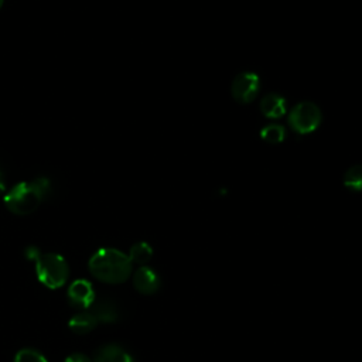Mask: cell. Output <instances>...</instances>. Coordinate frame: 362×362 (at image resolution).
<instances>
[{
  "instance_id": "obj_1",
  "label": "cell",
  "mask_w": 362,
  "mask_h": 362,
  "mask_svg": "<svg viewBox=\"0 0 362 362\" xmlns=\"http://www.w3.org/2000/svg\"><path fill=\"white\" fill-rule=\"evenodd\" d=\"M88 266L95 279L109 284H119L130 277L133 263L119 249L100 247L90 256Z\"/></svg>"
},
{
  "instance_id": "obj_2",
  "label": "cell",
  "mask_w": 362,
  "mask_h": 362,
  "mask_svg": "<svg viewBox=\"0 0 362 362\" xmlns=\"http://www.w3.org/2000/svg\"><path fill=\"white\" fill-rule=\"evenodd\" d=\"M49 187V181L45 177L21 181L7 191L4 195V205L16 215H28L40 206L48 194Z\"/></svg>"
},
{
  "instance_id": "obj_3",
  "label": "cell",
  "mask_w": 362,
  "mask_h": 362,
  "mask_svg": "<svg viewBox=\"0 0 362 362\" xmlns=\"http://www.w3.org/2000/svg\"><path fill=\"white\" fill-rule=\"evenodd\" d=\"M40 281L49 288L62 287L69 276V267L65 259L54 252L38 253L34 259Z\"/></svg>"
},
{
  "instance_id": "obj_4",
  "label": "cell",
  "mask_w": 362,
  "mask_h": 362,
  "mask_svg": "<svg viewBox=\"0 0 362 362\" xmlns=\"http://www.w3.org/2000/svg\"><path fill=\"white\" fill-rule=\"evenodd\" d=\"M322 120L320 107L314 102H300L288 112V126L300 134L313 133Z\"/></svg>"
},
{
  "instance_id": "obj_5",
  "label": "cell",
  "mask_w": 362,
  "mask_h": 362,
  "mask_svg": "<svg viewBox=\"0 0 362 362\" xmlns=\"http://www.w3.org/2000/svg\"><path fill=\"white\" fill-rule=\"evenodd\" d=\"M259 90H260V78L255 72H250V71L239 72L232 79L230 93L238 103L246 105L253 102Z\"/></svg>"
},
{
  "instance_id": "obj_6",
  "label": "cell",
  "mask_w": 362,
  "mask_h": 362,
  "mask_svg": "<svg viewBox=\"0 0 362 362\" xmlns=\"http://www.w3.org/2000/svg\"><path fill=\"white\" fill-rule=\"evenodd\" d=\"M68 300L74 307L85 310L89 308L95 301L93 286L85 279H78L72 281L68 287Z\"/></svg>"
},
{
  "instance_id": "obj_7",
  "label": "cell",
  "mask_w": 362,
  "mask_h": 362,
  "mask_svg": "<svg viewBox=\"0 0 362 362\" xmlns=\"http://www.w3.org/2000/svg\"><path fill=\"white\" fill-rule=\"evenodd\" d=\"M133 286L141 294H153L160 287V277L154 269L140 266L133 274Z\"/></svg>"
},
{
  "instance_id": "obj_8",
  "label": "cell",
  "mask_w": 362,
  "mask_h": 362,
  "mask_svg": "<svg viewBox=\"0 0 362 362\" xmlns=\"http://www.w3.org/2000/svg\"><path fill=\"white\" fill-rule=\"evenodd\" d=\"M92 362H133V358L120 345L106 344L95 352Z\"/></svg>"
},
{
  "instance_id": "obj_9",
  "label": "cell",
  "mask_w": 362,
  "mask_h": 362,
  "mask_svg": "<svg viewBox=\"0 0 362 362\" xmlns=\"http://www.w3.org/2000/svg\"><path fill=\"white\" fill-rule=\"evenodd\" d=\"M260 112L264 117L279 119L286 115V99L277 93H267L260 100Z\"/></svg>"
},
{
  "instance_id": "obj_10",
  "label": "cell",
  "mask_w": 362,
  "mask_h": 362,
  "mask_svg": "<svg viewBox=\"0 0 362 362\" xmlns=\"http://www.w3.org/2000/svg\"><path fill=\"white\" fill-rule=\"evenodd\" d=\"M68 325H69L72 332L83 335V334H88L92 329L96 328L98 320L95 318V315L89 310H83V311H79L75 315H72Z\"/></svg>"
},
{
  "instance_id": "obj_11",
  "label": "cell",
  "mask_w": 362,
  "mask_h": 362,
  "mask_svg": "<svg viewBox=\"0 0 362 362\" xmlns=\"http://www.w3.org/2000/svg\"><path fill=\"white\" fill-rule=\"evenodd\" d=\"M89 311L95 315L98 322H115L119 318V311L116 305L109 300L93 301Z\"/></svg>"
},
{
  "instance_id": "obj_12",
  "label": "cell",
  "mask_w": 362,
  "mask_h": 362,
  "mask_svg": "<svg viewBox=\"0 0 362 362\" xmlns=\"http://www.w3.org/2000/svg\"><path fill=\"white\" fill-rule=\"evenodd\" d=\"M127 256L132 260V263L146 266V263H148L153 256V247L147 242H137L130 247Z\"/></svg>"
},
{
  "instance_id": "obj_13",
  "label": "cell",
  "mask_w": 362,
  "mask_h": 362,
  "mask_svg": "<svg viewBox=\"0 0 362 362\" xmlns=\"http://www.w3.org/2000/svg\"><path fill=\"white\" fill-rule=\"evenodd\" d=\"M344 185L355 192L362 191V164H354L351 165L342 177Z\"/></svg>"
},
{
  "instance_id": "obj_14",
  "label": "cell",
  "mask_w": 362,
  "mask_h": 362,
  "mask_svg": "<svg viewBox=\"0 0 362 362\" xmlns=\"http://www.w3.org/2000/svg\"><path fill=\"white\" fill-rule=\"evenodd\" d=\"M260 137L270 144H277L286 139V129L281 124L270 123V124L262 127Z\"/></svg>"
},
{
  "instance_id": "obj_15",
  "label": "cell",
  "mask_w": 362,
  "mask_h": 362,
  "mask_svg": "<svg viewBox=\"0 0 362 362\" xmlns=\"http://www.w3.org/2000/svg\"><path fill=\"white\" fill-rule=\"evenodd\" d=\"M14 362H48V361L40 351L33 348H24L16 354Z\"/></svg>"
},
{
  "instance_id": "obj_16",
  "label": "cell",
  "mask_w": 362,
  "mask_h": 362,
  "mask_svg": "<svg viewBox=\"0 0 362 362\" xmlns=\"http://www.w3.org/2000/svg\"><path fill=\"white\" fill-rule=\"evenodd\" d=\"M65 362H92V361L86 355H83V354H71L65 359Z\"/></svg>"
},
{
  "instance_id": "obj_17",
  "label": "cell",
  "mask_w": 362,
  "mask_h": 362,
  "mask_svg": "<svg viewBox=\"0 0 362 362\" xmlns=\"http://www.w3.org/2000/svg\"><path fill=\"white\" fill-rule=\"evenodd\" d=\"M4 189H6V182H4V177H3V174L0 171V192H3Z\"/></svg>"
},
{
  "instance_id": "obj_18",
  "label": "cell",
  "mask_w": 362,
  "mask_h": 362,
  "mask_svg": "<svg viewBox=\"0 0 362 362\" xmlns=\"http://www.w3.org/2000/svg\"><path fill=\"white\" fill-rule=\"evenodd\" d=\"M3 3H4V0H0V8H1V6H3Z\"/></svg>"
}]
</instances>
